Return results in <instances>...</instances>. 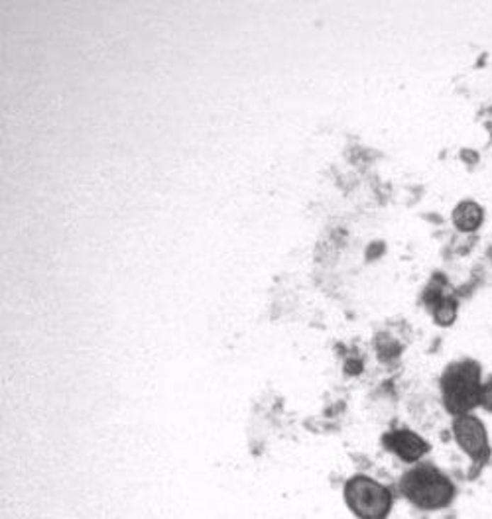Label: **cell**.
Returning a JSON list of instances; mask_svg holds the SVG:
<instances>
[{
  "label": "cell",
  "instance_id": "6da1fadb",
  "mask_svg": "<svg viewBox=\"0 0 492 519\" xmlns=\"http://www.w3.org/2000/svg\"><path fill=\"white\" fill-rule=\"evenodd\" d=\"M400 490L408 502L425 511L447 508L457 494L451 478L433 464H420L408 470L400 480Z\"/></svg>",
  "mask_w": 492,
  "mask_h": 519
},
{
  "label": "cell",
  "instance_id": "7a4b0ae2",
  "mask_svg": "<svg viewBox=\"0 0 492 519\" xmlns=\"http://www.w3.org/2000/svg\"><path fill=\"white\" fill-rule=\"evenodd\" d=\"M443 405L453 417L471 414L481 401L483 372L479 362L461 360L449 364L441 376Z\"/></svg>",
  "mask_w": 492,
  "mask_h": 519
},
{
  "label": "cell",
  "instance_id": "3957f363",
  "mask_svg": "<svg viewBox=\"0 0 492 519\" xmlns=\"http://www.w3.org/2000/svg\"><path fill=\"white\" fill-rule=\"evenodd\" d=\"M345 502L359 519H386L392 510V494L369 476H352L345 486Z\"/></svg>",
  "mask_w": 492,
  "mask_h": 519
},
{
  "label": "cell",
  "instance_id": "277c9868",
  "mask_svg": "<svg viewBox=\"0 0 492 519\" xmlns=\"http://www.w3.org/2000/svg\"><path fill=\"white\" fill-rule=\"evenodd\" d=\"M453 437L457 440L461 450L473 462V472H479L481 468L488 464L492 457L491 440L484 423L473 414L459 415L453 419Z\"/></svg>",
  "mask_w": 492,
  "mask_h": 519
},
{
  "label": "cell",
  "instance_id": "5b68a950",
  "mask_svg": "<svg viewBox=\"0 0 492 519\" xmlns=\"http://www.w3.org/2000/svg\"><path fill=\"white\" fill-rule=\"evenodd\" d=\"M384 447L396 457H400L404 462H418L420 458L430 450V445L413 431L408 429H396L384 435Z\"/></svg>",
  "mask_w": 492,
  "mask_h": 519
},
{
  "label": "cell",
  "instance_id": "8992f818",
  "mask_svg": "<svg viewBox=\"0 0 492 519\" xmlns=\"http://www.w3.org/2000/svg\"><path fill=\"white\" fill-rule=\"evenodd\" d=\"M484 211L483 207L475 201H463L459 203L457 207L453 209V224L459 232H476V230L483 227Z\"/></svg>",
  "mask_w": 492,
  "mask_h": 519
},
{
  "label": "cell",
  "instance_id": "52a82bcc",
  "mask_svg": "<svg viewBox=\"0 0 492 519\" xmlns=\"http://www.w3.org/2000/svg\"><path fill=\"white\" fill-rule=\"evenodd\" d=\"M433 317H435V323L441 326H449L455 323V319H457V301L453 300V297H441L433 307Z\"/></svg>",
  "mask_w": 492,
  "mask_h": 519
},
{
  "label": "cell",
  "instance_id": "ba28073f",
  "mask_svg": "<svg viewBox=\"0 0 492 519\" xmlns=\"http://www.w3.org/2000/svg\"><path fill=\"white\" fill-rule=\"evenodd\" d=\"M479 407L486 409L488 414H492V376L486 382H483V387H481V401H479Z\"/></svg>",
  "mask_w": 492,
  "mask_h": 519
},
{
  "label": "cell",
  "instance_id": "9c48e42d",
  "mask_svg": "<svg viewBox=\"0 0 492 519\" xmlns=\"http://www.w3.org/2000/svg\"><path fill=\"white\" fill-rule=\"evenodd\" d=\"M491 136H492V132H491Z\"/></svg>",
  "mask_w": 492,
  "mask_h": 519
}]
</instances>
